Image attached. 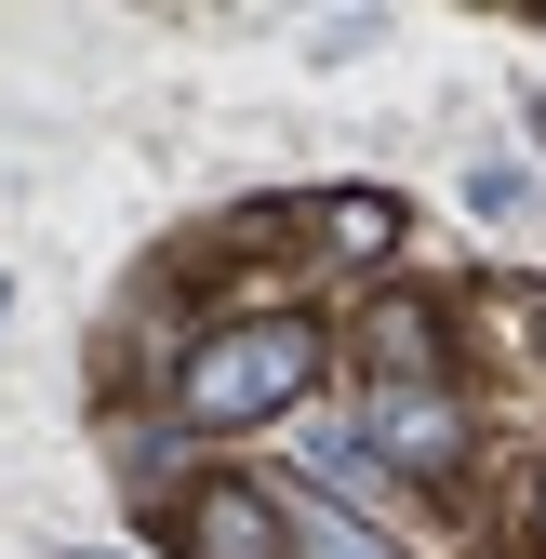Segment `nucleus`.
<instances>
[{"label":"nucleus","instance_id":"nucleus-1","mask_svg":"<svg viewBox=\"0 0 546 559\" xmlns=\"http://www.w3.org/2000/svg\"><path fill=\"white\" fill-rule=\"evenodd\" d=\"M307 373H320V333L307 320H240V333H214L174 373V400H187V427H253V413H281Z\"/></svg>","mask_w":546,"mask_h":559},{"label":"nucleus","instance_id":"nucleus-2","mask_svg":"<svg viewBox=\"0 0 546 559\" xmlns=\"http://www.w3.org/2000/svg\"><path fill=\"white\" fill-rule=\"evenodd\" d=\"M373 453H400L414 479H440V466L466 453V413H453L440 386H373Z\"/></svg>","mask_w":546,"mask_h":559},{"label":"nucleus","instance_id":"nucleus-3","mask_svg":"<svg viewBox=\"0 0 546 559\" xmlns=\"http://www.w3.org/2000/svg\"><path fill=\"white\" fill-rule=\"evenodd\" d=\"M187 559H294V520L266 493H227V479H214V493L187 507Z\"/></svg>","mask_w":546,"mask_h":559},{"label":"nucleus","instance_id":"nucleus-4","mask_svg":"<svg viewBox=\"0 0 546 559\" xmlns=\"http://www.w3.org/2000/svg\"><path fill=\"white\" fill-rule=\"evenodd\" d=\"M320 227H333V253H387V240H400V200L347 187V200H320Z\"/></svg>","mask_w":546,"mask_h":559},{"label":"nucleus","instance_id":"nucleus-5","mask_svg":"<svg viewBox=\"0 0 546 559\" xmlns=\"http://www.w3.org/2000/svg\"><path fill=\"white\" fill-rule=\"evenodd\" d=\"M294 559H387V546H373L347 507H294Z\"/></svg>","mask_w":546,"mask_h":559},{"label":"nucleus","instance_id":"nucleus-6","mask_svg":"<svg viewBox=\"0 0 546 559\" xmlns=\"http://www.w3.org/2000/svg\"><path fill=\"white\" fill-rule=\"evenodd\" d=\"M373 360H387V386H427L414 360H427V320L414 307H373Z\"/></svg>","mask_w":546,"mask_h":559},{"label":"nucleus","instance_id":"nucleus-7","mask_svg":"<svg viewBox=\"0 0 546 559\" xmlns=\"http://www.w3.org/2000/svg\"><path fill=\"white\" fill-rule=\"evenodd\" d=\"M307 479H333V493H373V453H360L347 427H320V440H307Z\"/></svg>","mask_w":546,"mask_h":559},{"label":"nucleus","instance_id":"nucleus-8","mask_svg":"<svg viewBox=\"0 0 546 559\" xmlns=\"http://www.w3.org/2000/svg\"><path fill=\"white\" fill-rule=\"evenodd\" d=\"M533 546H546V479H533Z\"/></svg>","mask_w":546,"mask_h":559},{"label":"nucleus","instance_id":"nucleus-9","mask_svg":"<svg viewBox=\"0 0 546 559\" xmlns=\"http://www.w3.org/2000/svg\"><path fill=\"white\" fill-rule=\"evenodd\" d=\"M533 320H546V307H533Z\"/></svg>","mask_w":546,"mask_h":559}]
</instances>
